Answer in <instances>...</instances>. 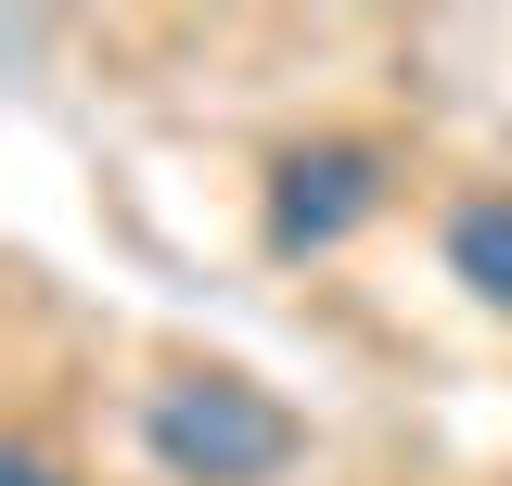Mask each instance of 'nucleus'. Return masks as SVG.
Instances as JSON below:
<instances>
[{
  "mask_svg": "<svg viewBox=\"0 0 512 486\" xmlns=\"http://www.w3.org/2000/svg\"><path fill=\"white\" fill-rule=\"evenodd\" d=\"M0 486H64V474L39 461V448H13V461H0Z\"/></svg>",
  "mask_w": 512,
  "mask_h": 486,
  "instance_id": "20e7f679",
  "label": "nucleus"
},
{
  "mask_svg": "<svg viewBox=\"0 0 512 486\" xmlns=\"http://www.w3.org/2000/svg\"><path fill=\"white\" fill-rule=\"evenodd\" d=\"M372 218H384V154L372 141H308V154L269 167V256H333Z\"/></svg>",
  "mask_w": 512,
  "mask_h": 486,
  "instance_id": "f03ea898",
  "label": "nucleus"
},
{
  "mask_svg": "<svg viewBox=\"0 0 512 486\" xmlns=\"http://www.w3.org/2000/svg\"><path fill=\"white\" fill-rule=\"evenodd\" d=\"M141 448L180 486H282L295 448H308V423L269 384H244V371H180V384L141 397Z\"/></svg>",
  "mask_w": 512,
  "mask_h": 486,
  "instance_id": "f257e3e1",
  "label": "nucleus"
},
{
  "mask_svg": "<svg viewBox=\"0 0 512 486\" xmlns=\"http://www.w3.org/2000/svg\"><path fill=\"white\" fill-rule=\"evenodd\" d=\"M448 282H461L474 307H500V320H512V192L448 205Z\"/></svg>",
  "mask_w": 512,
  "mask_h": 486,
  "instance_id": "7ed1b4c3",
  "label": "nucleus"
}]
</instances>
